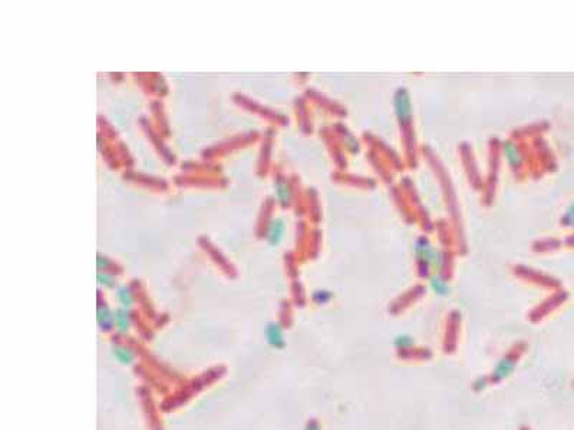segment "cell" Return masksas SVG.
Segmentation results:
<instances>
[{
  "instance_id": "cell-1",
  "label": "cell",
  "mask_w": 574,
  "mask_h": 430,
  "mask_svg": "<svg viewBox=\"0 0 574 430\" xmlns=\"http://www.w3.org/2000/svg\"><path fill=\"white\" fill-rule=\"evenodd\" d=\"M414 251H415L416 261H418L419 268H421V271H422L423 274L428 271V268H435V270L442 268L444 260H445L444 254L441 251H438V249L434 248L431 246V243L428 241V238L419 237L415 241Z\"/></svg>"
},
{
  "instance_id": "cell-2",
  "label": "cell",
  "mask_w": 574,
  "mask_h": 430,
  "mask_svg": "<svg viewBox=\"0 0 574 430\" xmlns=\"http://www.w3.org/2000/svg\"><path fill=\"white\" fill-rule=\"evenodd\" d=\"M392 102H393V112L398 119L399 126L404 131H408L414 121V106L408 89L404 86H399L393 93Z\"/></svg>"
},
{
  "instance_id": "cell-3",
  "label": "cell",
  "mask_w": 574,
  "mask_h": 430,
  "mask_svg": "<svg viewBox=\"0 0 574 430\" xmlns=\"http://www.w3.org/2000/svg\"><path fill=\"white\" fill-rule=\"evenodd\" d=\"M286 230V224L282 218H274L271 219L270 224H269V228H267V241L270 246H279L282 238H283V234Z\"/></svg>"
},
{
  "instance_id": "cell-4",
  "label": "cell",
  "mask_w": 574,
  "mask_h": 430,
  "mask_svg": "<svg viewBox=\"0 0 574 430\" xmlns=\"http://www.w3.org/2000/svg\"><path fill=\"white\" fill-rule=\"evenodd\" d=\"M514 369H515V359L512 356H506L503 360L498 362V364L495 366V369L492 371L494 380H504L514 371Z\"/></svg>"
},
{
  "instance_id": "cell-5",
  "label": "cell",
  "mask_w": 574,
  "mask_h": 430,
  "mask_svg": "<svg viewBox=\"0 0 574 430\" xmlns=\"http://www.w3.org/2000/svg\"><path fill=\"white\" fill-rule=\"evenodd\" d=\"M503 154L506 156V161L508 165L511 168H518V166L523 164V156H521V152L518 147L510 141L504 142L503 145Z\"/></svg>"
},
{
  "instance_id": "cell-6",
  "label": "cell",
  "mask_w": 574,
  "mask_h": 430,
  "mask_svg": "<svg viewBox=\"0 0 574 430\" xmlns=\"http://www.w3.org/2000/svg\"><path fill=\"white\" fill-rule=\"evenodd\" d=\"M276 189V197H277V199H279V202L282 204V205H288L290 204V199H291V191H290V186H288V184H287L286 181H283V180H279V181L276 182V186H274Z\"/></svg>"
},
{
  "instance_id": "cell-7",
  "label": "cell",
  "mask_w": 574,
  "mask_h": 430,
  "mask_svg": "<svg viewBox=\"0 0 574 430\" xmlns=\"http://www.w3.org/2000/svg\"><path fill=\"white\" fill-rule=\"evenodd\" d=\"M429 284H431V288L438 294V296H446L448 291H449V285L446 280L441 276H432L429 278Z\"/></svg>"
},
{
  "instance_id": "cell-8",
  "label": "cell",
  "mask_w": 574,
  "mask_h": 430,
  "mask_svg": "<svg viewBox=\"0 0 574 430\" xmlns=\"http://www.w3.org/2000/svg\"><path fill=\"white\" fill-rule=\"evenodd\" d=\"M267 337H269V341L274 347H282L283 346V334L282 330L277 324H270L267 327Z\"/></svg>"
},
{
  "instance_id": "cell-9",
  "label": "cell",
  "mask_w": 574,
  "mask_h": 430,
  "mask_svg": "<svg viewBox=\"0 0 574 430\" xmlns=\"http://www.w3.org/2000/svg\"><path fill=\"white\" fill-rule=\"evenodd\" d=\"M395 347L401 348V350H408V348L414 347V344H415V341H414V338L411 337V336H408V334H399L396 338H395Z\"/></svg>"
},
{
  "instance_id": "cell-10",
  "label": "cell",
  "mask_w": 574,
  "mask_h": 430,
  "mask_svg": "<svg viewBox=\"0 0 574 430\" xmlns=\"http://www.w3.org/2000/svg\"><path fill=\"white\" fill-rule=\"evenodd\" d=\"M118 297L119 300L122 301L124 306H129V304L132 303V296H131V293H129V290H128L127 287H124V288L119 290Z\"/></svg>"
},
{
  "instance_id": "cell-11",
  "label": "cell",
  "mask_w": 574,
  "mask_h": 430,
  "mask_svg": "<svg viewBox=\"0 0 574 430\" xmlns=\"http://www.w3.org/2000/svg\"><path fill=\"white\" fill-rule=\"evenodd\" d=\"M563 224L564 225H574V202L569 207L566 214L563 216Z\"/></svg>"
},
{
  "instance_id": "cell-12",
  "label": "cell",
  "mask_w": 574,
  "mask_h": 430,
  "mask_svg": "<svg viewBox=\"0 0 574 430\" xmlns=\"http://www.w3.org/2000/svg\"><path fill=\"white\" fill-rule=\"evenodd\" d=\"M313 298H315V301H318V303L323 304V303H327V301L332 298V294H330L329 291H316V293L313 294Z\"/></svg>"
},
{
  "instance_id": "cell-13",
  "label": "cell",
  "mask_w": 574,
  "mask_h": 430,
  "mask_svg": "<svg viewBox=\"0 0 574 430\" xmlns=\"http://www.w3.org/2000/svg\"><path fill=\"white\" fill-rule=\"evenodd\" d=\"M98 318H99V323H101L102 326H108L111 321H112V315L109 314L106 310H103V314H102V311L99 310V313H98Z\"/></svg>"
},
{
  "instance_id": "cell-14",
  "label": "cell",
  "mask_w": 574,
  "mask_h": 430,
  "mask_svg": "<svg viewBox=\"0 0 574 430\" xmlns=\"http://www.w3.org/2000/svg\"><path fill=\"white\" fill-rule=\"evenodd\" d=\"M117 321H118V326L119 329H127V326H128V317H127V314L124 313V311H119L118 315H117Z\"/></svg>"
},
{
  "instance_id": "cell-15",
  "label": "cell",
  "mask_w": 574,
  "mask_h": 430,
  "mask_svg": "<svg viewBox=\"0 0 574 430\" xmlns=\"http://www.w3.org/2000/svg\"><path fill=\"white\" fill-rule=\"evenodd\" d=\"M307 430H320V429H319V426H318L316 423H310V425H309V428H307Z\"/></svg>"
}]
</instances>
